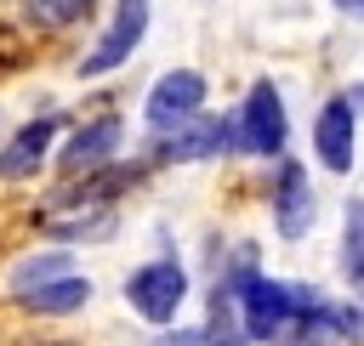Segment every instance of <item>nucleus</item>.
<instances>
[{"mask_svg": "<svg viewBox=\"0 0 364 346\" xmlns=\"http://www.w3.org/2000/svg\"><path fill=\"white\" fill-rule=\"evenodd\" d=\"M216 289L233 295V312H239L245 340H279V335L296 323V295H290V284H279V278H267V272H250V255H245V267H233Z\"/></svg>", "mask_w": 364, "mask_h": 346, "instance_id": "f257e3e1", "label": "nucleus"}, {"mask_svg": "<svg viewBox=\"0 0 364 346\" xmlns=\"http://www.w3.org/2000/svg\"><path fill=\"white\" fill-rule=\"evenodd\" d=\"M182 301H188V267H182L176 255H154V261L131 267V278H125V306H131L142 323L171 329L176 312H182Z\"/></svg>", "mask_w": 364, "mask_h": 346, "instance_id": "f03ea898", "label": "nucleus"}, {"mask_svg": "<svg viewBox=\"0 0 364 346\" xmlns=\"http://www.w3.org/2000/svg\"><path fill=\"white\" fill-rule=\"evenodd\" d=\"M233 136H239L245 153H262V159H267V153H284L290 119H284V96H279L273 79H256V85H250L245 108L233 113Z\"/></svg>", "mask_w": 364, "mask_h": 346, "instance_id": "7ed1b4c3", "label": "nucleus"}, {"mask_svg": "<svg viewBox=\"0 0 364 346\" xmlns=\"http://www.w3.org/2000/svg\"><path fill=\"white\" fill-rule=\"evenodd\" d=\"M142 34H148V0H119V6H114V17H108V28H102V40L80 57V79L114 74V68L142 45Z\"/></svg>", "mask_w": 364, "mask_h": 346, "instance_id": "20e7f679", "label": "nucleus"}, {"mask_svg": "<svg viewBox=\"0 0 364 346\" xmlns=\"http://www.w3.org/2000/svg\"><path fill=\"white\" fill-rule=\"evenodd\" d=\"M199 102H205V74H199V68H171V74L154 79V91H148V102H142V119H148L154 136H165V130H176L182 119H193Z\"/></svg>", "mask_w": 364, "mask_h": 346, "instance_id": "39448f33", "label": "nucleus"}, {"mask_svg": "<svg viewBox=\"0 0 364 346\" xmlns=\"http://www.w3.org/2000/svg\"><path fill=\"white\" fill-rule=\"evenodd\" d=\"M233 147H239L233 119L193 113V119H182L176 130H165L154 153H159V159H171V164H193V159H216V153H233Z\"/></svg>", "mask_w": 364, "mask_h": 346, "instance_id": "423d86ee", "label": "nucleus"}, {"mask_svg": "<svg viewBox=\"0 0 364 346\" xmlns=\"http://www.w3.org/2000/svg\"><path fill=\"white\" fill-rule=\"evenodd\" d=\"M313 153L324 170L347 176L353 170V153H358V113H353V96H330L313 119Z\"/></svg>", "mask_w": 364, "mask_h": 346, "instance_id": "0eeeda50", "label": "nucleus"}, {"mask_svg": "<svg viewBox=\"0 0 364 346\" xmlns=\"http://www.w3.org/2000/svg\"><path fill=\"white\" fill-rule=\"evenodd\" d=\"M313 216H318V199H313V182H307V170L296 164V159H284L279 164V176H273V227H279V238H307V227H313Z\"/></svg>", "mask_w": 364, "mask_h": 346, "instance_id": "6e6552de", "label": "nucleus"}, {"mask_svg": "<svg viewBox=\"0 0 364 346\" xmlns=\"http://www.w3.org/2000/svg\"><path fill=\"white\" fill-rule=\"evenodd\" d=\"M119 119L114 113H102V119H85L68 142H63V153H57V170L74 182V176H97L108 159H114V147H119Z\"/></svg>", "mask_w": 364, "mask_h": 346, "instance_id": "1a4fd4ad", "label": "nucleus"}, {"mask_svg": "<svg viewBox=\"0 0 364 346\" xmlns=\"http://www.w3.org/2000/svg\"><path fill=\"white\" fill-rule=\"evenodd\" d=\"M57 142V113H40L28 119L23 130H11V142L0 147V182H23V176H40L46 153Z\"/></svg>", "mask_w": 364, "mask_h": 346, "instance_id": "9d476101", "label": "nucleus"}, {"mask_svg": "<svg viewBox=\"0 0 364 346\" xmlns=\"http://www.w3.org/2000/svg\"><path fill=\"white\" fill-rule=\"evenodd\" d=\"M68 210H51L46 216V233L51 238H114V204H85V199H63Z\"/></svg>", "mask_w": 364, "mask_h": 346, "instance_id": "9b49d317", "label": "nucleus"}, {"mask_svg": "<svg viewBox=\"0 0 364 346\" xmlns=\"http://www.w3.org/2000/svg\"><path fill=\"white\" fill-rule=\"evenodd\" d=\"M17 301H23V312H34V318H74V312L91 306V278L68 272V278H51V284H40V289H28V295H17Z\"/></svg>", "mask_w": 364, "mask_h": 346, "instance_id": "f8f14e48", "label": "nucleus"}, {"mask_svg": "<svg viewBox=\"0 0 364 346\" xmlns=\"http://www.w3.org/2000/svg\"><path fill=\"white\" fill-rule=\"evenodd\" d=\"M74 272V255L68 250H34V255H23L11 272H6V289L11 295H28V289H40V284H51V278H68Z\"/></svg>", "mask_w": 364, "mask_h": 346, "instance_id": "ddd939ff", "label": "nucleus"}, {"mask_svg": "<svg viewBox=\"0 0 364 346\" xmlns=\"http://www.w3.org/2000/svg\"><path fill=\"white\" fill-rule=\"evenodd\" d=\"M205 335V346H250L245 340V329H239V312H233V295H210V323L199 329Z\"/></svg>", "mask_w": 364, "mask_h": 346, "instance_id": "4468645a", "label": "nucleus"}, {"mask_svg": "<svg viewBox=\"0 0 364 346\" xmlns=\"http://www.w3.org/2000/svg\"><path fill=\"white\" fill-rule=\"evenodd\" d=\"M91 6L97 0H23L28 23H40V28H74V23L91 17Z\"/></svg>", "mask_w": 364, "mask_h": 346, "instance_id": "2eb2a0df", "label": "nucleus"}, {"mask_svg": "<svg viewBox=\"0 0 364 346\" xmlns=\"http://www.w3.org/2000/svg\"><path fill=\"white\" fill-rule=\"evenodd\" d=\"M341 272L347 284H364V199L347 204V233H341Z\"/></svg>", "mask_w": 364, "mask_h": 346, "instance_id": "dca6fc26", "label": "nucleus"}, {"mask_svg": "<svg viewBox=\"0 0 364 346\" xmlns=\"http://www.w3.org/2000/svg\"><path fill=\"white\" fill-rule=\"evenodd\" d=\"M154 346H205V335H199V329H165Z\"/></svg>", "mask_w": 364, "mask_h": 346, "instance_id": "f3484780", "label": "nucleus"}, {"mask_svg": "<svg viewBox=\"0 0 364 346\" xmlns=\"http://www.w3.org/2000/svg\"><path fill=\"white\" fill-rule=\"evenodd\" d=\"M347 6H353V11H364V0H347Z\"/></svg>", "mask_w": 364, "mask_h": 346, "instance_id": "a211bd4d", "label": "nucleus"}, {"mask_svg": "<svg viewBox=\"0 0 364 346\" xmlns=\"http://www.w3.org/2000/svg\"><path fill=\"white\" fill-rule=\"evenodd\" d=\"M336 6H347V0H336Z\"/></svg>", "mask_w": 364, "mask_h": 346, "instance_id": "6ab92c4d", "label": "nucleus"}]
</instances>
